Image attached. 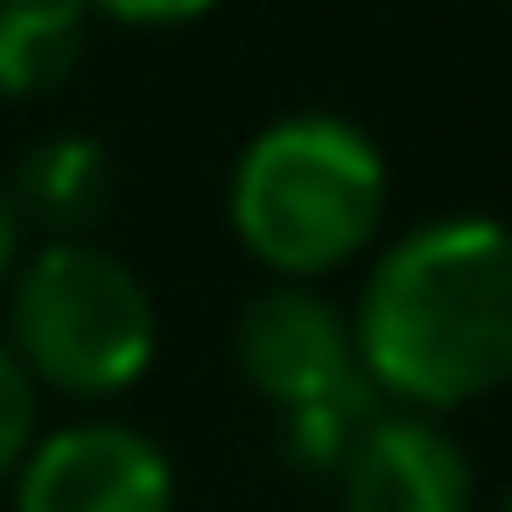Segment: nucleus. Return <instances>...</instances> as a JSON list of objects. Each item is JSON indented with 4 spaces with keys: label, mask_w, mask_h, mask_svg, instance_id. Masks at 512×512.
<instances>
[{
    "label": "nucleus",
    "mask_w": 512,
    "mask_h": 512,
    "mask_svg": "<svg viewBox=\"0 0 512 512\" xmlns=\"http://www.w3.org/2000/svg\"><path fill=\"white\" fill-rule=\"evenodd\" d=\"M358 372L407 414H442L512 379V225L428 218L379 253L351 316Z\"/></svg>",
    "instance_id": "1"
},
{
    "label": "nucleus",
    "mask_w": 512,
    "mask_h": 512,
    "mask_svg": "<svg viewBox=\"0 0 512 512\" xmlns=\"http://www.w3.org/2000/svg\"><path fill=\"white\" fill-rule=\"evenodd\" d=\"M379 218H386V162L372 134L337 113L274 120L232 169L239 246L295 288L358 260Z\"/></svg>",
    "instance_id": "2"
},
{
    "label": "nucleus",
    "mask_w": 512,
    "mask_h": 512,
    "mask_svg": "<svg viewBox=\"0 0 512 512\" xmlns=\"http://www.w3.org/2000/svg\"><path fill=\"white\" fill-rule=\"evenodd\" d=\"M8 351L71 400H113L155 365V302L92 239H50L8 274Z\"/></svg>",
    "instance_id": "3"
},
{
    "label": "nucleus",
    "mask_w": 512,
    "mask_h": 512,
    "mask_svg": "<svg viewBox=\"0 0 512 512\" xmlns=\"http://www.w3.org/2000/svg\"><path fill=\"white\" fill-rule=\"evenodd\" d=\"M232 351L253 393L281 407V442L302 470H337L358 428L379 414V393L351 351V316L316 288L281 281L253 295L232 330Z\"/></svg>",
    "instance_id": "4"
},
{
    "label": "nucleus",
    "mask_w": 512,
    "mask_h": 512,
    "mask_svg": "<svg viewBox=\"0 0 512 512\" xmlns=\"http://www.w3.org/2000/svg\"><path fill=\"white\" fill-rule=\"evenodd\" d=\"M15 512H176V470L141 428L78 421L29 442Z\"/></svg>",
    "instance_id": "5"
},
{
    "label": "nucleus",
    "mask_w": 512,
    "mask_h": 512,
    "mask_svg": "<svg viewBox=\"0 0 512 512\" xmlns=\"http://www.w3.org/2000/svg\"><path fill=\"white\" fill-rule=\"evenodd\" d=\"M344 512H470V456L435 414L379 407L337 463Z\"/></svg>",
    "instance_id": "6"
},
{
    "label": "nucleus",
    "mask_w": 512,
    "mask_h": 512,
    "mask_svg": "<svg viewBox=\"0 0 512 512\" xmlns=\"http://www.w3.org/2000/svg\"><path fill=\"white\" fill-rule=\"evenodd\" d=\"M8 197L22 225H43L50 239H85L113 204V155L92 134H50L22 155Z\"/></svg>",
    "instance_id": "7"
},
{
    "label": "nucleus",
    "mask_w": 512,
    "mask_h": 512,
    "mask_svg": "<svg viewBox=\"0 0 512 512\" xmlns=\"http://www.w3.org/2000/svg\"><path fill=\"white\" fill-rule=\"evenodd\" d=\"M85 64L78 0H0V99H43Z\"/></svg>",
    "instance_id": "8"
},
{
    "label": "nucleus",
    "mask_w": 512,
    "mask_h": 512,
    "mask_svg": "<svg viewBox=\"0 0 512 512\" xmlns=\"http://www.w3.org/2000/svg\"><path fill=\"white\" fill-rule=\"evenodd\" d=\"M29 442H36V379L22 372V358L0 337V477L22 470Z\"/></svg>",
    "instance_id": "9"
},
{
    "label": "nucleus",
    "mask_w": 512,
    "mask_h": 512,
    "mask_svg": "<svg viewBox=\"0 0 512 512\" xmlns=\"http://www.w3.org/2000/svg\"><path fill=\"white\" fill-rule=\"evenodd\" d=\"M85 15H106L120 29H176V22H197L211 15L218 0H78Z\"/></svg>",
    "instance_id": "10"
},
{
    "label": "nucleus",
    "mask_w": 512,
    "mask_h": 512,
    "mask_svg": "<svg viewBox=\"0 0 512 512\" xmlns=\"http://www.w3.org/2000/svg\"><path fill=\"white\" fill-rule=\"evenodd\" d=\"M15 253H22V218H15L8 183H0V288H8V274H15Z\"/></svg>",
    "instance_id": "11"
},
{
    "label": "nucleus",
    "mask_w": 512,
    "mask_h": 512,
    "mask_svg": "<svg viewBox=\"0 0 512 512\" xmlns=\"http://www.w3.org/2000/svg\"><path fill=\"white\" fill-rule=\"evenodd\" d=\"M498 512H512V491H505V498H498Z\"/></svg>",
    "instance_id": "12"
}]
</instances>
